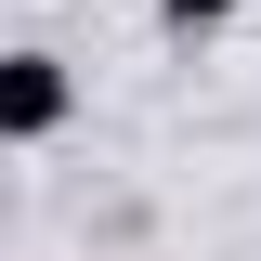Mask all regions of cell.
Returning <instances> with one entry per match:
<instances>
[{
  "mask_svg": "<svg viewBox=\"0 0 261 261\" xmlns=\"http://www.w3.org/2000/svg\"><path fill=\"white\" fill-rule=\"evenodd\" d=\"M79 118V65L65 53H0V144H53V130Z\"/></svg>",
  "mask_w": 261,
  "mask_h": 261,
  "instance_id": "1",
  "label": "cell"
},
{
  "mask_svg": "<svg viewBox=\"0 0 261 261\" xmlns=\"http://www.w3.org/2000/svg\"><path fill=\"white\" fill-rule=\"evenodd\" d=\"M222 13H235V0H157V27H183V39H196V27H222Z\"/></svg>",
  "mask_w": 261,
  "mask_h": 261,
  "instance_id": "2",
  "label": "cell"
}]
</instances>
